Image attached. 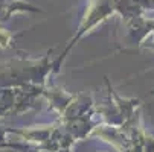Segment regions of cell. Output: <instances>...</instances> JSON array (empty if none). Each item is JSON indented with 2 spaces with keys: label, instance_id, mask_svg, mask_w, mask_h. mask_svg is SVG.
<instances>
[{
  "label": "cell",
  "instance_id": "6da1fadb",
  "mask_svg": "<svg viewBox=\"0 0 154 152\" xmlns=\"http://www.w3.org/2000/svg\"><path fill=\"white\" fill-rule=\"evenodd\" d=\"M9 43H11V35H9V32L5 31V29H0V49L8 47Z\"/></svg>",
  "mask_w": 154,
  "mask_h": 152
}]
</instances>
